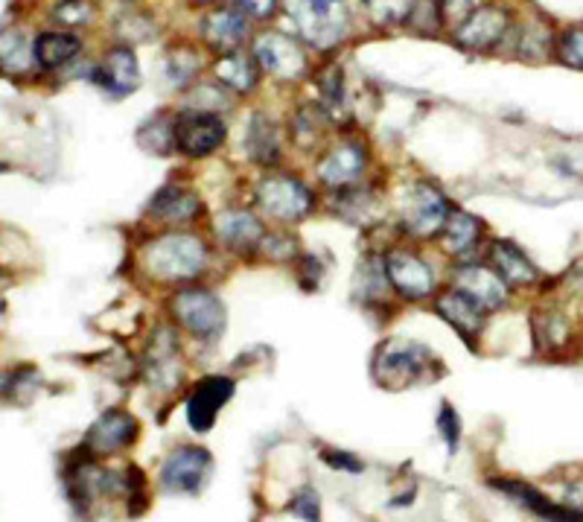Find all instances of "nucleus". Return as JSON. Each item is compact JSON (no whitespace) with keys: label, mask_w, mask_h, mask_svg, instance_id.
<instances>
[{"label":"nucleus","mask_w":583,"mask_h":522,"mask_svg":"<svg viewBox=\"0 0 583 522\" xmlns=\"http://www.w3.org/2000/svg\"><path fill=\"white\" fill-rule=\"evenodd\" d=\"M292 511H295V514H300L304 516V520H318V499H316V493H312V490H300L298 497L292 499Z\"/></svg>","instance_id":"nucleus-42"},{"label":"nucleus","mask_w":583,"mask_h":522,"mask_svg":"<svg viewBox=\"0 0 583 522\" xmlns=\"http://www.w3.org/2000/svg\"><path fill=\"white\" fill-rule=\"evenodd\" d=\"M199 65H202L199 50L176 47L170 50V56H167L163 74H167V79H170L172 85H184V82H190L195 74H199Z\"/></svg>","instance_id":"nucleus-36"},{"label":"nucleus","mask_w":583,"mask_h":522,"mask_svg":"<svg viewBox=\"0 0 583 522\" xmlns=\"http://www.w3.org/2000/svg\"><path fill=\"white\" fill-rule=\"evenodd\" d=\"M321 458H325L332 470H348V473H362L364 470L362 461H359V458H353V456H348V452H330V449H325V452H321Z\"/></svg>","instance_id":"nucleus-43"},{"label":"nucleus","mask_w":583,"mask_h":522,"mask_svg":"<svg viewBox=\"0 0 583 522\" xmlns=\"http://www.w3.org/2000/svg\"><path fill=\"white\" fill-rule=\"evenodd\" d=\"M336 213H339L341 220L353 222V225L371 228V225H377V222L385 216V204H382L377 190L362 188V184H353V188L339 190V199H336Z\"/></svg>","instance_id":"nucleus-24"},{"label":"nucleus","mask_w":583,"mask_h":522,"mask_svg":"<svg viewBox=\"0 0 583 522\" xmlns=\"http://www.w3.org/2000/svg\"><path fill=\"white\" fill-rule=\"evenodd\" d=\"M357 286H362L364 303L389 301L391 280H389V275H385V263H382V257H368V260L359 266Z\"/></svg>","instance_id":"nucleus-32"},{"label":"nucleus","mask_w":583,"mask_h":522,"mask_svg":"<svg viewBox=\"0 0 583 522\" xmlns=\"http://www.w3.org/2000/svg\"><path fill=\"white\" fill-rule=\"evenodd\" d=\"M554 47H558V58L563 65L583 71V26H572V30H566V33L560 35V41Z\"/></svg>","instance_id":"nucleus-38"},{"label":"nucleus","mask_w":583,"mask_h":522,"mask_svg":"<svg viewBox=\"0 0 583 522\" xmlns=\"http://www.w3.org/2000/svg\"><path fill=\"white\" fill-rule=\"evenodd\" d=\"M216 237L222 239V245H227L231 252L236 254H252L257 252L263 237H266V228L263 222L254 216L252 211H225L216 216Z\"/></svg>","instance_id":"nucleus-21"},{"label":"nucleus","mask_w":583,"mask_h":522,"mask_svg":"<svg viewBox=\"0 0 583 522\" xmlns=\"http://www.w3.org/2000/svg\"><path fill=\"white\" fill-rule=\"evenodd\" d=\"M254 204L266 213L268 220L292 225V222L307 220L316 207V196L300 179L277 172V175L259 181L257 190H254Z\"/></svg>","instance_id":"nucleus-4"},{"label":"nucleus","mask_w":583,"mask_h":522,"mask_svg":"<svg viewBox=\"0 0 583 522\" xmlns=\"http://www.w3.org/2000/svg\"><path fill=\"white\" fill-rule=\"evenodd\" d=\"M170 312L176 324L184 327L195 339H216L225 330V303L219 295L202 286H184L170 298Z\"/></svg>","instance_id":"nucleus-5"},{"label":"nucleus","mask_w":583,"mask_h":522,"mask_svg":"<svg viewBox=\"0 0 583 522\" xmlns=\"http://www.w3.org/2000/svg\"><path fill=\"white\" fill-rule=\"evenodd\" d=\"M453 211L449 199L435 184H414L403 199V231L414 239H432L441 234L446 216Z\"/></svg>","instance_id":"nucleus-8"},{"label":"nucleus","mask_w":583,"mask_h":522,"mask_svg":"<svg viewBox=\"0 0 583 522\" xmlns=\"http://www.w3.org/2000/svg\"><path fill=\"white\" fill-rule=\"evenodd\" d=\"M94 76H97L99 88L112 94V97L120 99L135 94V88L140 85V65L135 50L129 44H114L103 56V62L94 67Z\"/></svg>","instance_id":"nucleus-18"},{"label":"nucleus","mask_w":583,"mask_h":522,"mask_svg":"<svg viewBox=\"0 0 583 522\" xmlns=\"http://www.w3.org/2000/svg\"><path fill=\"white\" fill-rule=\"evenodd\" d=\"M7 286H9V278L0 271V289H7Z\"/></svg>","instance_id":"nucleus-44"},{"label":"nucleus","mask_w":583,"mask_h":522,"mask_svg":"<svg viewBox=\"0 0 583 522\" xmlns=\"http://www.w3.org/2000/svg\"><path fill=\"white\" fill-rule=\"evenodd\" d=\"M97 3L94 0H59L50 9V18L62 26H91L97 21Z\"/></svg>","instance_id":"nucleus-35"},{"label":"nucleus","mask_w":583,"mask_h":522,"mask_svg":"<svg viewBox=\"0 0 583 522\" xmlns=\"http://www.w3.org/2000/svg\"><path fill=\"white\" fill-rule=\"evenodd\" d=\"M373 380L385 392H405L412 385L430 383L437 376V360L423 348L409 339H389L373 353L371 362Z\"/></svg>","instance_id":"nucleus-2"},{"label":"nucleus","mask_w":583,"mask_h":522,"mask_svg":"<svg viewBox=\"0 0 583 522\" xmlns=\"http://www.w3.org/2000/svg\"><path fill=\"white\" fill-rule=\"evenodd\" d=\"M534 335L540 351H560L572 339V319L560 307H545L534 316Z\"/></svg>","instance_id":"nucleus-28"},{"label":"nucleus","mask_w":583,"mask_h":522,"mask_svg":"<svg viewBox=\"0 0 583 522\" xmlns=\"http://www.w3.org/2000/svg\"><path fill=\"white\" fill-rule=\"evenodd\" d=\"M219 85H225L231 94H252L259 82V65L252 53H245L243 47L222 53L219 62L213 65Z\"/></svg>","instance_id":"nucleus-25"},{"label":"nucleus","mask_w":583,"mask_h":522,"mask_svg":"<svg viewBox=\"0 0 583 522\" xmlns=\"http://www.w3.org/2000/svg\"><path fill=\"white\" fill-rule=\"evenodd\" d=\"M213 470V458L204 447H179L161 467V484L170 493L195 497L208 484Z\"/></svg>","instance_id":"nucleus-11"},{"label":"nucleus","mask_w":583,"mask_h":522,"mask_svg":"<svg viewBox=\"0 0 583 522\" xmlns=\"http://www.w3.org/2000/svg\"><path fill=\"white\" fill-rule=\"evenodd\" d=\"M364 167H368V152L362 149V143L341 140L327 152L325 161L318 163V181L330 190L353 188L364 175Z\"/></svg>","instance_id":"nucleus-16"},{"label":"nucleus","mask_w":583,"mask_h":522,"mask_svg":"<svg viewBox=\"0 0 583 522\" xmlns=\"http://www.w3.org/2000/svg\"><path fill=\"white\" fill-rule=\"evenodd\" d=\"M510 12L499 3H481L473 7L467 15L455 24L453 41L462 50L470 53H490L508 39L510 33Z\"/></svg>","instance_id":"nucleus-7"},{"label":"nucleus","mask_w":583,"mask_h":522,"mask_svg":"<svg viewBox=\"0 0 583 522\" xmlns=\"http://www.w3.org/2000/svg\"><path fill=\"white\" fill-rule=\"evenodd\" d=\"M33 62V44L21 30H0V74H26Z\"/></svg>","instance_id":"nucleus-29"},{"label":"nucleus","mask_w":583,"mask_h":522,"mask_svg":"<svg viewBox=\"0 0 583 522\" xmlns=\"http://www.w3.org/2000/svg\"><path fill=\"white\" fill-rule=\"evenodd\" d=\"M245 152L254 163L275 167L280 161V131L266 115H254L245 129Z\"/></svg>","instance_id":"nucleus-27"},{"label":"nucleus","mask_w":583,"mask_h":522,"mask_svg":"<svg viewBox=\"0 0 583 522\" xmlns=\"http://www.w3.org/2000/svg\"><path fill=\"white\" fill-rule=\"evenodd\" d=\"M453 286L462 289L464 295H470L473 301L485 307L487 312L502 310L510 295V286L499 278V271L490 263L462 260L453 269Z\"/></svg>","instance_id":"nucleus-12"},{"label":"nucleus","mask_w":583,"mask_h":522,"mask_svg":"<svg viewBox=\"0 0 583 522\" xmlns=\"http://www.w3.org/2000/svg\"><path fill=\"white\" fill-rule=\"evenodd\" d=\"M513 47H517V58L522 62H543L551 56L554 50V41H551V30L543 21H526V24L517 30V39H513Z\"/></svg>","instance_id":"nucleus-30"},{"label":"nucleus","mask_w":583,"mask_h":522,"mask_svg":"<svg viewBox=\"0 0 583 522\" xmlns=\"http://www.w3.org/2000/svg\"><path fill=\"white\" fill-rule=\"evenodd\" d=\"M368 21L377 26H400L409 21L414 0H359Z\"/></svg>","instance_id":"nucleus-34"},{"label":"nucleus","mask_w":583,"mask_h":522,"mask_svg":"<svg viewBox=\"0 0 583 522\" xmlns=\"http://www.w3.org/2000/svg\"><path fill=\"white\" fill-rule=\"evenodd\" d=\"M227 126L219 111L190 108L176 115V152L187 158H208L225 143Z\"/></svg>","instance_id":"nucleus-9"},{"label":"nucleus","mask_w":583,"mask_h":522,"mask_svg":"<svg viewBox=\"0 0 583 522\" xmlns=\"http://www.w3.org/2000/svg\"><path fill=\"white\" fill-rule=\"evenodd\" d=\"M82 53V39L65 30H47L33 41L35 65L44 71H59V67L71 65L73 58Z\"/></svg>","instance_id":"nucleus-26"},{"label":"nucleus","mask_w":583,"mask_h":522,"mask_svg":"<svg viewBox=\"0 0 583 522\" xmlns=\"http://www.w3.org/2000/svg\"><path fill=\"white\" fill-rule=\"evenodd\" d=\"M487 263L499 271V278L510 286V289H526V286L540 284V271L522 248H517L508 239H496L487 248Z\"/></svg>","instance_id":"nucleus-20"},{"label":"nucleus","mask_w":583,"mask_h":522,"mask_svg":"<svg viewBox=\"0 0 583 522\" xmlns=\"http://www.w3.org/2000/svg\"><path fill=\"white\" fill-rule=\"evenodd\" d=\"M236 385L231 376H204L187 397V424L193 433H208L216 424L219 408L234 397Z\"/></svg>","instance_id":"nucleus-15"},{"label":"nucleus","mask_w":583,"mask_h":522,"mask_svg":"<svg viewBox=\"0 0 583 522\" xmlns=\"http://www.w3.org/2000/svg\"><path fill=\"white\" fill-rule=\"evenodd\" d=\"M437 429L444 433V441L449 447V452L458 449V438H462V424H458V412L449 403L441 406V417H437Z\"/></svg>","instance_id":"nucleus-40"},{"label":"nucleus","mask_w":583,"mask_h":522,"mask_svg":"<svg viewBox=\"0 0 583 522\" xmlns=\"http://www.w3.org/2000/svg\"><path fill=\"white\" fill-rule=\"evenodd\" d=\"M208 260L204 239L187 231H163L140 248V266L158 284H190L208 269Z\"/></svg>","instance_id":"nucleus-1"},{"label":"nucleus","mask_w":583,"mask_h":522,"mask_svg":"<svg viewBox=\"0 0 583 522\" xmlns=\"http://www.w3.org/2000/svg\"><path fill=\"white\" fill-rule=\"evenodd\" d=\"M435 310L467 344H476V339L481 335V330H485V307H478L470 295H464L462 289H455V286H449L446 292L437 295Z\"/></svg>","instance_id":"nucleus-17"},{"label":"nucleus","mask_w":583,"mask_h":522,"mask_svg":"<svg viewBox=\"0 0 583 522\" xmlns=\"http://www.w3.org/2000/svg\"><path fill=\"white\" fill-rule=\"evenodd\" d=\"M409 26H414L417 33H437L441 26L446 24L444 18V9H441V0H414V9L412 15H409V21H405Z\"/></svg>","instance_id":"nucleus-37"},{"label":"nucleus","mask_w":583,"mask_h":522,"mask_svg":"<svg viewBox=\"0 0 583 522\" xmlns=\"http://www.w3.org/2000/svg\"><path fill=\"white\" fill-rule=\"evenodd\" d=\"M490 488L505 493L508 499H513L519 508H526V511H531V514L543 516V520H566V522L583 520L581 511H569V508L554 505L549 497H543L540 490L531 488V484H526V482H513V479H494Z\"/></svg>","instance_id":"nucleus-23"},{"label":"nucleus","mask_w":583,"mask_h":522,"mask_svg":"<svg viewBox=\"0 0 583 522\" xmlns=\"http://www.w3.org/2000/svg\"><path fill=\"white\" fill-rule=\"evenodd\" d=\"M252 56L257 58L259 71L280 82H298L309 74V56L298 39L268 30L254 39Z\"/></svg>","instance_id":"nucleus-6"},{"label":"nucleus","mask_w":583,"mask_h":522,"mask_svg":"<svg viewBox=\"0 0 583 522\" xmlns=\"http://www.w3.org/2000/svg\"><path fill=\"white\" fill-rule=\"evenodd\" d=\"M327 120H330V115L325 111V106L309 103V106H304L298 115H295V122H292V140L304 149L316 147L318 140H321V135H325Z\"/></svg>","instance_id":"nucleus-31"},{"label":"nucleus","mask_w":583,"mask_h":522,"mask_svg":"<svg viewBox=\"0 0 583 522\" xmlns=\"http://www.w3.org/2000/svg\"><path fill=\"white\" fill-rule=\"evenodd\" d=\"M199 35H202L204 47L216 50V53H231L240 50L252 35V18L245 15L240 7H216L202 18L199 24Z\"/></svg>","instance_id":"nucleus-13"},{"label":"nucleus","mask_w":583,"mask_h":522,"mask_svg":"<svg viewBox=\"0 0 583 522\" xmlns=\"http://www.w3.org/2000/svg\"><path fill=\"white\" fill-rule=\"evenodd\" d=\"M437 237H441V245H444L446 254H453L458 260H470L473 254H476L478 243H481V237H485V225H481V220H476L473 213L462 211V207H453Z\"/></svg>","instance_id":"nucleus-22"},{"label":"nucleus","mask_w":583,"mask_h":522,"mask_svg":"<svg viewBox=\"0 0 583 522\" xmlns=\"http://www.w3.org/2000/svg\"><path fill=\"white\" fill-rule=\"evenodd\" d=\"M138 433L140 426L135 420V415L114 408V412H106L103 417H97V424L91 426L85 441H82V452H88L94 458L114 456V452L131 447Z\"/></svg>","instance_id":"nucleus-14"},{"label":"nucleus","mask_w":583,"mask_h":522,"mask_svg":"<svg viewBox=\"0 0 583 522\" xmlns=\"http://www.w3.org/2000/svg\"><path fill=\"white\" fill-rule=\"evenodd\" d=\"M385 275L391 280V289L403 295L405 301H426L435 292L437 278L430 260H423L421 252L414 248H391L385 257Z\"/></svg>","instance_id":"nucleus-10"},{"label":"nucleus","mask_w":583,"mask_h":522,"mask_svg":"<svg viewBox=\"0 0 583 522\" xmlns=\"http://www.w3.org/2000/svg\"><path fill=\"white\" fill-rule=\"evenodd\" d=\"M202 207L204 204L195 190L170 184V188L158 190L152 202H149V220L170 225V228H179V225H190L193 220H199Z\"/></svg>","instance_id":"nucleus-19"},{"label":"nucleus","mask_w":583,"mask_h":522,"mask_svg":"<svg viewBox=\"0 0 583 522\" xmlns=\"http://www.w3.org/2000/svg\"><path fill=\"white\" fill-rule=\"evenodd\" d=\"M140 147L146 152H155V156H167V152H176V117L161 115L149 120L144 129L138 131Z\"/></svg>","instance_id":"nucleus-33"},{"label":"nucleus","mask_w":583,"mask_h":522,"mask_svg":"<svg viewBox=\"0 0 583 522\" xmlns=\"http://www.w3.org/2000/svg\"><path fill=\"white\" fill-rule=\"evenodd\" d=\"M195 3H213V0H195Z\"/></svg>","instance_id":"nucleus-45"},{"label":"nucleus","mask_w":583,"mask_h":522,"mask_svg":"<svg viewBox=\"0 0 583 522\" xmlns=\"http://www.w3.org/2000/svg\"><path fill=\"white\" fill-rule=\"evenodd\" d=\"M257 252H266L272 260H292L295 257V239L289 234H266Z\"/></svg>","instance_id":"nucleus-39"},{"label":"nucleus","mask_w":583,"mask_h":522,"mask_svg":"<svg viewBox=\"0 0 583 522\" xmlns=\"http://www.w3.org/2000/svg\"><path fill=\"white\" fill-rule=\"evenodd\" d=\"M234 7L243 9L252 21H266V18L275 15L280 0H234Z\"/></svg>","instance_id":"nucleus-41"},{"label":"nucleus","mask_w":583,"mask_h":522,"mask_svg":"<svg viewBox=\"0 0 583 522\" xmlns=\"http://www.w3.org/2000/svg\"><path fill=\"white\" fill-rule=\"evenodd\" d=\"M309 47L332 50L350 33L348 0H280Z\"/></svg>","instance_id":"nucleus-3"}]
</instances>
